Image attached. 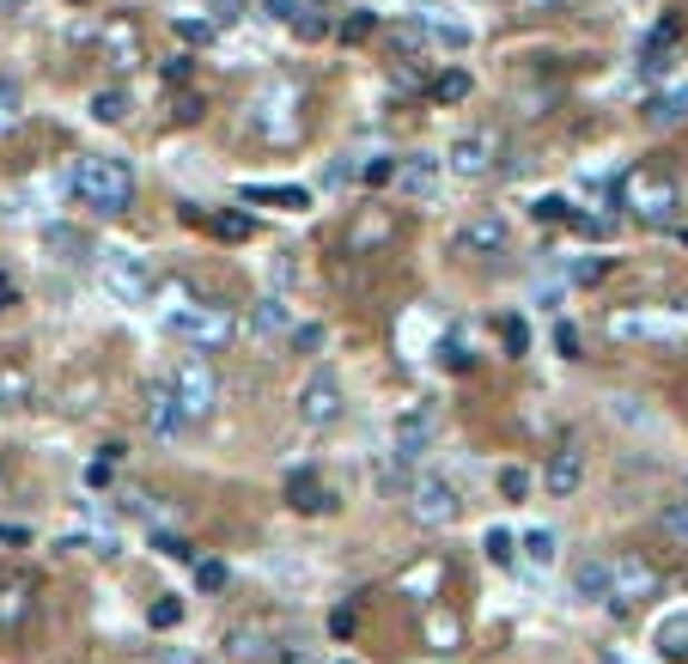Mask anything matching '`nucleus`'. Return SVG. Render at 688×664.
Listing matches in <instances>:
<instances>
[{
  "instance_id": "nucleus-1",
  "label": "nucleus",
  "mask_w": 688,
  "mask_h": 664,
  "mask_svg": "<svg viewBox=\"0 0 688 664\" xmlns=\"http://www.w3.org/2000/svg\"><path fill=\"white\" fill-rule=\"evenodd\" d=\"M250 135L263 140V147H293L298 135H305V92H298L293 80H268L263 92L250 98Z\"/></svg>"
},
{
  "instance_id": "nucleus-2",
  "label": "nucleus",
  "mask_w": 688,
  "mask_h": 664,
  "mask_svg": "<svg viewBox=\"0 0 688 664\" xmlns=\"http://www.w3.org/2000/svg\"><path fill=\"white\" fill-rule=\"evenodd\" d=\"M73 195H80V207L116 219L135 207V172H128L122 159H80L73 165Z\"/></svg>"
},
{
  "instance_id": "nucleus-3",
  "label": "nucleus",
  "mask_w": 688,
  "mask_h": 664,
  "mask_svg": "<svg viewBox=\"0 0 688 664\" xmlns=\"http://www.w3.org/2000/svg\"><path fill=\"white\" fill-rule=\"evenodd\" d=\"M165 335H177L189 354L207 360L238 335V318H232V305H177V311H165Z\"/></svg>"
},
{
  "instance_id": "nucleus-4",
  "label": "nucleus",
  "mask_w": 688,
  "mask_h": 664,
  "mask_svg": "<svg viewBox=\"0 0 688 664\" xmlns=\"http://www.w3.org/2000/svg\"><path fill=\"white\" fill-rule=\"evenodd\" d=\"M621 207H628L640 226H670L682 207V189H677V177H665V172H628L621 177Z\"/></svg>"
},
{
  "instance_id": "nucleus-5",
  "label": "nucleus",
  "mask_w": 688,
  "mask_h": 664,
  "mask_svg": "<svg viewBox=\"0 0 688 664\" xmlns=\"http://www.w3.org/2000/svg\"><path fill=\"white\" fill-rule=\"evenodd\" d=\"M98 281H104V293H110L116 305H147L153 299V263L135 256V251H122V244L98 251Z\"/></svg>"
},
{
  "instance_id": "nucleus-6",
  "label": "nucleus",
  "mask_w": 688,
  "mask_h": 664,
  "mask_svg": "<svg viewBox=\"0 0 688 664\" xmlns=\"http://www.w3.org/2000/svg\"><path fill=\"white\" fill-rule=\"evenodd\" d=\"M171 397H177V414H184V427L207 421V414H214V402H219V372H214V360L189 354L184 367L171 372Z\"/></svg>"
},
{
  "instance_id": "nucleus-7",
  "label": "nucleus",
  "mask_w": 688,
  "mask_h": 664,
  "mask_svg": "<svg viewBox=\"0 0 688 664\" xmlns=\"http://www.w3.org/2000/svg\"><path fill=\"white\" fill-rule=\"evenodd\" d=\"M665 592V579H658L652 562H640V555H616L609 562V609L616 616H628L633 604H646V597Z\"/></svg>"
},
{
  "instance_id": "nucleus-8",
  "label": "nucleus",
  "mask_w": 688,
  "mask_h": 664,
  "mask_svg": "<svg viewBox=\"0 0 688 664\" xmlns=\"http://www.w3.org/2000/svg\"><path fill=\"white\" fill-rule=\"evenodd\" d=\"M458 512H463V500H458V488H451L445 476H421V481H414L409 518L421 530H451V525H458Z\"/></svg>"
},
{
  "instance_id": "nucleus-9",
  "label": "nucleus",
  "mask_w": 688,
  "mask_h": 664,
  "mask_svg": "<svg viewBox=\"0 0 688 664\" xmlns=\"http://www.w3.org/2000/svg\"><path fill=\"white\" fill-rule=\"evenodd\" d=\"M433 439H439V414L433 409H409L396 421V433H391V476H402L409 463H421L426 451H433Z\"/></svg>"
},
{
  "instance_id": "nucleus-10",
  "label": "nucleus",
  "mask_w": 688,
  "mask_h": 664,
  "mask_svg": "<svg viewBox=\"0 0 688 664\" xmlns=\"http://www.w3.org/2000/svg\"><path fill=\"white\" fill-rule=\"evenodd\" d=\"M298 421L305 427H335L342 421V379L330 367H317L305 384H298Z\"/></svg>"
},
{
  "instance_id": "nucleus-11",
  "label": "nucleus",
  "mask_w": 688,
  "mask_h": 664,
  "mask_svg": "<svg viewBox=\"0 0 688 664\" xmlns=\"http://www.w3.org/2000/svg\"><path fill=\"white\" fill-rule=\"evenodd\" d=\"M500 147H505V140L493 135V128H470V135L451 140V153L439 165H451L458 177H488L493 165H500Z\"/></svg>"
},
{
  "instance_id": "nucleus-12",
  "label": "nucleus",
  "mask_w": 688,
  "mask_h": 664,
  "mask_svg": "<svg viewBox=\"0 0 688 664\" xmlns=\"http://www.w3.org/2000/svg\"><path fill=\"white\" fill-rule=\"evenodd\" d=\"M439 177H445V165H439L433 153H409V159H396L391 189L409 195V202H433V195H439Z\"/></svg>"
},
{
  "instance_id": "nucleus-13",
  "label": "nucleus",
  "mask_w": 688,
  "mask_h": 664,
  "mask_svg": "<svg viewBox=\"0 0 688 664\" xmlns=\"http://www.w3.org/2000/svg\"><path fill=\"white\" fill-rule=\"evenodd\" d=\"M31 604H37V573H24V567L0 573V628L19 634L24 616H31Z\"/></svg>"
},
{
  "instance_id": "nucleus-14",
  "label": "nucleus",
  "mask_w": 688,
  "mask_h": 664,
  "mask_svg": "<svg viewBox=\"0 0 688 664\" xmlns=\"http://www.w3.org/2000/svg\"><path fill=\"white\" fill-rule=\"evenodd\" d=\"M505 238H512V226H505L500 214H475L470 226L451 238V251H458V256H500Z\"/></svg>"
},
{
  "instance_id": "nucleus-15",
  "label": "nucleus",
  "mask_w": 688,
  "mask_h": 664,
  "mask_svg": "<svg viewBox=\"0 0 688 664\" xmlns=\"http://www.w3.org/2000/svg\"><path fill=\"white\" fill-rule=\"evenodd\" d=\"M579 481H586V458H579V446H561L549 463H542V494H549V500H573Z\"/></svg>"
},
{
  "instance_id": "nucleus-16",
  "label": "nucleus",
  "mask_w": 688,
  "mask_h": 664,
  "mask_svg": "<svg viewBox=\"0 0 688 664\" xmlns=\"http://www.w3.org/2000/svg\"><path fill=\"white\" fill-rule=\"evenodd\" d=\"M104 56L116 61V68H140V31H135V19H128V12H110V19H104Z\"/></svg>"
},
{
  "instance_id": "nucleus-17",
  "label": "nucleus",
  "mask_w": 688,
  "mask_h": 664,
  "mask_svg": "<svg viewBox=\"0 0 688 664\" xmlns=\"http://www.w3.org/2000/svg\"><path fill=\"white\" fill-rule=\"evenodd\" d=\"M140 421H147L153 439H177V433H184V414H177L171 384H153V390H147V409H140Z\"/></svg>"
},
{
  "instance_id": "nucleus-18",
  "label": "nucleus",
  "mask_w": 688,
  "mask_h": 664,
  "mask_svg": "<svg viewBox=\"0 0 688 664\" xmlns=\"http://www.w3.org/2000/svg\"><path fill=\"white\" fill-rule=\"evenodd\" d=\"M287 506H293V512H311V518H317V512H330V506H335V494L323 488L317 470H298V476H287Z\"/></svg>"
},
{
  "instance_id": "nucleus-19",
  "label": "nucleus",
  "mask_w": 688,
  "mask_h": 664,
  "mask_svg": "<svg viewBox=\"0 0 688 664\" xmlns=\"http://www.w3.org/2000/svg\"><path fill=\"white\" fill-rule=\"evenodd\" d=\"M670 61H677V19H665L652 37H646V49H640V74H646V80H658V74H670Z\"/></svg>"
},
{
  "instance_id": "nucleus-20",
  "label": "nucleus",
  "mask_w": 688,
  "mask_h": 664,
  "mask_svg": "<svg viewBox=\"0 0 688 664\" xmlns=\"http://www.w3.org/2000/svg\"><path fill=\"white\" fill-rule=\"evenodd\" d=\"M250 335H293V311L281 293H263L250 305Z\"/></svg>"
},
{
  "instance_id": "nucleus-21",
  "label": "nucleus",
  "mask_w": 688,
  "mask_h": 664,
  "mask_svg": "<svg viewBox=\"0 0 688 664\" xmlns=\"http://www.w3.org/2000/svg\"><path fill=\"white\" fill-rule=\"evenodd\" d=\"M275 646H268V628L263 622H244V628H232L226 634V658L232 664H256V658H268Z\"/></svg>"
},
{
  "instance_id": "nucleus-22",
  "label": "nucleus",
  "mask_w": 688,
  "mask_h": 664,
  "mask_svg": "<svg viewBox=\"0 0 688 664\" xmlns=\"http://www.w3.org/2000/svg\"><path fill=\"white\" fill-rule=\"evenodd\" d=\"M439 579H445V562H439V555H426V562H414L409 573H396V592H402V597H414V604H426Z\"/></svg>"
},
{
  "instance_id": "nucleus-23",
  "label": "nucleus",
  "mask_w": 688,
  "mask_h": 664,
  "mask_svg": "<svg viewBox=\"0 0 688 664\" xmlns=\"http://www.w3.org/2000/svg\"><path fill=\"white\" fill-rule=\"evenodd\" d=\"M573 592L586 597V604H609V555H586V562L573 567Z\"/></svg>"
},
{
  "instance_id": "nucleus-24",
  "label": "nucleus",
  "mask_w": 688,
  "mask_h": 664,
  "mask_svg": "<svg viewBox=\"0 0 688 664\" xmlns=\"http://www.w3.org/2000/svg\"><path fill=\"white\" fill-rule=\"evenodd\" d=\"M677 123H688V86H670V92L646 104V128H677Z\"/></svg>"
},
{
  "instance_id": "nucleus-25",
  "label": "nucleus",
  "mask_w": 688,
  "mask_h": 664,
  "mask_svg": "<svg viewBox=\"0 0 688 664\" xmlns=\"http://www.w3.org/2000/svg\"><path fill=\"white\" fill-rule=\"evenodd\" d=\"M244 202H268V207H287V214H298V207H311V195L298 184H244Z\"/></svg>"
},
{
  "instance_id": "nucleus-26",
  "label": "nucleus",
  "mask_w": 688,
  "mask_h": 664,
  "mask_svg": "<svg viewBox=\"0 0 688 664\" xmlns=\"http://www.w3.org/2000/svg\"><path fill=\"white\" fill-rule=\"evenodd\" d=\"M421 49H426V25H421V19H396V25H391V61H402V68H409Z\"/></svg>"
},
{
  "instance_id": "nucleus-27",
  "label": "nucleus",
  "mask_w": 688,
  "mask_h": 664,
  "mask_svg": "<svg viewBox=\"0 0 688 664\" xmlns=\"http://www.w3.org/2000/svg\"><path fill=\"white\" fill-rule=\"evenodd\" d=\"M128 110H135L128 86H104V92L92 98V116H98V123H128Z\"/></svg>"
},
{
  "instance_id": "nucleus-28",
  "label": "nucleus",
  "mask_w": 688,
  "mask_h": 664,
  "mask_svg": "<svg viewBox=\"0 0 688 664\" xmlns=\"http://www.w3.org/2000/svg\"><path fill=\"white\" fill-rule=\"evenodd\" d=\"M458 641H463V622L458 616H426V646H433V653H458Z\"/></svg>"
},
{
  "instance_id": "nucleus-29",
  "label": "nucleus",
  "mask_w": 688,
  "mask_h": 664,
  "mask_svg": "<svg viewBox=\"0 0 688 664\" xmlns=\"http://www.w3.org/2000/svg\"><path fill=\"white\" fill-rule=\"evenodd\" d=\"M293 31H298V43H323L335 25H330V12H323V7H298L293 12Z\"/></svg>"
},
{
  "instance_id": "nucleus-30",
  "label": "nucleus",
  "mask_w": 688,
  "mask_h": 664,
  "mask_svg": "<svg viewBox=\"0 0 688 664\" xmlns=\"http://www.w3.org/2000/svg\"><path fill=\"white\" fill-rule=\"evenodd\" d=\"M658 653H665V658H688V616H670L665 628H658Z\"/></svg>"
},
{
  "instance_id": "nucleus-31",
  "label": "nucleus",
  "mask_w": 688,
  "mask_h": 664,
  "mask_svg": "<svg viewBox=\"0 0 688 664\" xmlns=\"http://www.w3.org/2000/svg\"><path fill=\"white\" fill-rule=\"evenodd\" d=\"M19 123H24V92L12 80H0V135H12Z\"/></svg>"
},
{
  "instance_id": "nucleus-32",
  "label": "nucleus",
  "mask_w": 688,
  "mask_h": 664,
  "mask_svg": "<svg viewBox=\"0 0 688 664\" xmlns=\"http://www.w3.org/2000/svg\"><path fill=\"white\" fill-rule=\"evenodd\" d=\"M372 31H379V12H366V7H360V12H347V19L335 25V37H342V43H366Z\"/></svg>"
},
{
  "instance_id": "nucleus-33",
  "label": "nucleus",
  "mask_w": 688,
  "mask_h": 664,
  "mask_svg": "<svg viewBox=\"0 0 688 664\" xmlns=\"http://www.w3.org/2000/svg\"><path fill=\"white\" fill-rule=\"evenodd\" d=\"M433 98H439V104H463V98H470V74H463V68L439 74V80H433Z\"/></svg>"
},
{
  "instance_id": "nucleus-34",
  "label": "nucleus",
  "mask_w": 688,
  "mask_h": 664,
  "mask_svg": "<svg viewBox=\"0 0 688 664\" xmlns=\"http://www.w3.org/2000/svg\"><path fill=\"white\" fill-rule=\"evenodd\" d=\"M530 214H537V226H554V219L573 214V202H567V195H537V202H530Z\"/></svg>"
},
{
  "instance_id": "nucleus-35",
  "label": "nucleus",
  "mask_w": 688,
  "mask_h": 664,
  "mask_svg": "<svg viewBox=\"0 0 688 664\" xmlns=\"http://www.w3.org/2000/svg\"><path fill=\"white\" fill-rule=\"evenodd\" d=\"M482 549H488V562H493V567H512L518 543H512V530H488V537H482Z\"/></svg>"
},
{
  "instance_id": "nucleus-36",
  "label": "nucleus",
  "mask_w": 688,
  "mask_h": 664,
  "mask_svg": "<svg viewBox=\"0 0 688 664\" xmlns=\"http://www.w3.org/2000/svg\"><path fill=\"white\" fill-rule=\"evenodd\" d=\"M567 226H573L579 238H609V232H616V219H609V214H567Z\"/></svg>"
},
{
  "instance_id": "nucleus-37",
  "label": "nucleus",
  "mask_w": 688,
  "mask_h": 664,
  "mask_svg": "<svg viewBox=\"0 0 688 664\" xmlns=\"http://www.w3.org/2000/svg\"><path fill=\"white\" fill-rule=\"evenodd\" d=\"M426 25V43H445V49H470V31L463 25H433V19H421Z\"/></svg>"
},
{
  "instance_id": "nucleus-38",
  "label": "nucleus",
  "mask_w": 688,
  "mask_h": 664,
  "mask_svg": "<svg viewBox=\"0 0 688 664\" xmlns=\"http://www.w3.org/2000/svg\"><path fill=\"white\" fill-rule=\"evenodd\" d=\"M214 232H219V238H250V214L226 207V214H214Z\"/></svg>"
},
{
  "instance_id": "nucleus-39",
  "label": "nucleus",
  "mask_w": 688,
  "mask_h": 664,
  "mask_svg": "<svg viewBox=\"0 0 688 664\" xmlns=\"http://www.w3.org/2000/svg\"><path fill=\"white\" fill-rule=\"evenodd\" d=\"M196 585H202V592H226V585H232L226 562H196Z\"/></svg>"
},
{
  "instance_id": "nucleus-40",
  "label": "nucleus",
  "mask_w": 688,
  "mask_h": 664,
  "mask_svg": "<svg viewBox=\"0 0 688 664\" xmlns=\"http://www.w3.org/2000/svg\"><path fill=\"white\" fill-rule=\"evenodd\" d=\"M524 555L549 567V562H554V530H530V537H524Z\"/></svg>"
},
{
  "instance_id": "nucleus-41",
  "label": "nucleus",
  "mask_w": 688,
  "mask_h": 664,
  "mask_svg": "<svg viewBox=\"0 0 688 664\" xmlns=\"http://www.w3.org/2000/svg\"><path fill=\"white\" fill-rule=\"evenodd\" d=\"M354 628H360V609L354 604L330 609V634H335V641H354Z\"/></svg>"
},
{
  "instance_id": "nucleus-42",
  "label": "nucleus",
  "mask_w": 688,
  "mask_h": 664,
  "mask_svg": "<svg viewBox=\"0 0 688 664\" xmlns=\"http://www.w3.org/2000/svg\"><path fill=\"white\" fill-rule=\"evenodd\" d=\"M177 37H184V43H214V19H177Z\"/></svg>"
},
{
  "instance_id": "nucleus-43",
  "label": "nucleus",
  "mask_w": 688,
  "mask_h": 664,
  "mask_svg": "<svg viewBox=\"0 0 688 664\" xmlns=\"http://www.w3.org/2000/svg\"><path fill=\"white\" fill-rule=\"evenodd\" d=\"M500 494H505V500H524V494H530V476L518 470V463H505V470H500Z\"/></svg>"
},
{
  "instance_id": "nucleus-44",
  "label": "nucleus",
  "mask_w": 688,
  "mask_h": 664,
  "mask_svg": "<svg viewBox=\"0 0 688 664\" xmlns=\"http://www.w3.org/2000/svg\"><path fill=\"white\" fill-rule=\"evenodd\" d=\"M293 348H298V354H317V348H323V323H293Z\"/></svg>"
},
{
  "instance_id": "nucleus-45",
  "label": "nucleus",
  "mask_w": 688,
  "mask_h": 664,
  "mask_svg": "<svg viewBox=\"0 0 688 664\" xmlns=\"http://www.w3.org/2000/svg\"><path fill=\"white\" fill-rule=\"evenodd\" d=\"M505 354H524V348H530V330H524V318H505Z\"/></svg>"
},
{
  "instance_id": "nucleus-46",
  "label": "nucleus",
  "mask_w": 688,
  "mask_h": 664,
  "mask_svg": "<svg viewBox=\"0 0 688 664\" xmlns=\"http://www.w3.org/2000/svg\"><path fill=\"white\" fill-rule=\"evenodd\" d=\"M177 622H184V604H177V597L153 604V628H177Z\"/></svg>"
},
{
  "instance_id": "nucleus-47",
  "label": "nucleus",
  "mask_w": 688,
  "mask_h": 664,
  "mask_svg": "<svg viewBox=\"0 0 688 664\" xmlns=\"http://www.w3.org/2000/svg\"><path fill=\"white\" fill-rule=\"evenodd\" d=\"M658 525H665V537H677V543H688V506H670L665 518H658Z\"/></svg>"
},
{
  "instance_id": "nucleus-48",
  "label": "nucleus",
  "mask_w": 688,
  "mask_h": 664,
  "mask_svg": "<svg viewBox=\"0 0 688 664\" xmlns=\"http://www.w3.org/2000/svg\"><path fill=\"white\" fill-rule=\"evenodd\" d=\"M439 367L463 372V367H470V348H463V342H439Z\"/></svg>"
},
{
  "instance_id": "nucleus-49",
  "label": "nucleus",
  "mask_w": 688,
  "mask_h": 664,
  "mask_svg": "<svg viewBox=\"0 0 688 664\" xmlns=\"http://www.w3.org/2000/svg\"><path fill=\"white\" fill-rule=\"evenodd\" d=\"M603 275H609L603 256H586V263H573V281H586V286H591V281H603Z\"/></svg>"
},
{
  "instance_id": "nucleus-50",
  "label": "nucleus",
  "mask_w": 688,
  "mask_h": 664,
  "mask_svg": "<svg viewBox=\"0 0 688 664\" xmlns=\"http://www.w3.org/2000/svg\"><path fill=\"white\" fill-rule=\"evenodd\" d=\"M189 74H196V56H171V61H165V80H171V86H184Z\"/></svg>"
},
{
  "instance_id": "nucleus-51",
  "label": "nucleus",
  "mask_w": 688,
  "mask_h": 664,
  "mask_svg": "<svg viewBox=\"0 0 688 664\" xmlns=\"http://www.w3.org/2000/svg\"><path fill=\"white\" fill-rule=\"evenodd\" d=\"M153 549H165V555H177V562H184L189 543H184V537H171V530H159V537H153Z\"/></svg>"
},
{
  "instance_id": "nucleus-52",
  "label": "nucleus",
  "mask_w": 688,
  "mask_h": 664,
  "mask_svg": "<svg viewBox=\"0 0 688 664\" xmlns=\"http://www.w3.org/2000/svg\"><path fill=\"white\" fill-rule=\"evenodd\" d=\"M554 348H561V354H567V360H573V354H579V330H573V323H561V330H554Z\"/></svg>"
},
{
  "instance_id": "nucleus-53",
  "label": "nucleus",
  "mask_w": 688,
  "mask_h": 664,
  "mask_svg": "<svg viewBox=\"0 0 688 664\" xmlns=\"http://www.w3.org/2000/svg\"><path fill=\"white\" fill-rule=\"evenodd\" d=\"M202 110H207V104H202L196 92H184V98H177V123H196Z\"/></svg>"
},
{
  "instance_id": "nucleus-54",
  "label": "nucleus",
  "mask_w": 688,
  "mask_h": 664,
  "mask_svg": "<svg viewBox=\"0 0 688 664\" xmlns=\"http://www.w3.org/2000/svg\"><path fill=\"white\" fill-rule=\"evenodd\" d=\"M391 172H396L391 159H372V165H366V184H391Z\"/></svg>"
},
{
  "instance_id": "nucleus-55",
  "label": "nucleus",
  "mask_w": 688,
  "mask_h": 664,
  "mask_svg": "<svg viewBox=\"0 0 688 664\" xmlns=\"http://www.w3.org/2000/svg\"><path fill=\"white\" fill-rule=\"evenodd\" d=\"M263 7H268V19H287V25H293V12H298V0H263Z\"/></svg>"
},
{
  "instance_id": "nucleus-56",
  "label": "nucleus",
  "mask_w": 688,
  "mask_h": 664,
  "mask_svg": "<svg viewBox=\"0 0 688 664\" xmlns=\"http://www.w3.org/2000/svg\"><path fill=\"white\" fill-rule=\"evenodd\" d=\"M281 664H323V658L311 653V646H287V653H281Z\"/></svg>"
},
{
  "instance_id": "nucleus-57",
  "label": "nucleus",
  "mask_w": 688,
  "mask_h": 664,
  "mask_svg": "<svg viewBox=\"0 0 688 664\" xmlns=\"http://www.w3.org/2000/svg\"><path fill=\"white\" fill-rule=\"evenodd\" d=\"M86 481H92V488H110V458H98L92 470H86Z\"/></svg>"
},
{
  "instance_id": "nucleus-58",
  "label": "nucleus",
  "mask_w": 688,
  "mask_h": 664,
  "mask_svg": "<svg viewBox=\"0 0 688 664\" xmlns=\"http://www.w3.org/2000/svg\"><path fill=\"white\" fill-rule=\"evenodd\" d=\"M214 12L219 19H244V0H214Z\"/></svg>"
},
{
  "instance_id": "nucleus-59",
  "label": "nucleus",
  "mask_w": 688,
  "mask_h": 664,
  "mask_svg": "<svg viewBox=\"0 0 688 664\" xmlns=\"http://www.w3.org/2000/svg\"><path fill=\"white\" fill-rule=\"evenodd\" d=\"M159 664H196V658H184V653H171V646H165V653H159Z\"/></svg>"
},
{
  "instance_id": "nucleus-60",
  "label": "nucleus",
  "mask_w": 688,
  "mask_h": 664,
  "mask_svg": "<svg viewBox=\"0 0 688 664\" xmlns=\"http://www.w3.org/2000/svg\"><path fill=\"white\" fill-rule=\"evenodd\" d=\"M682 244H688V226H682Z\"/></svg>"
}]
</instances>
